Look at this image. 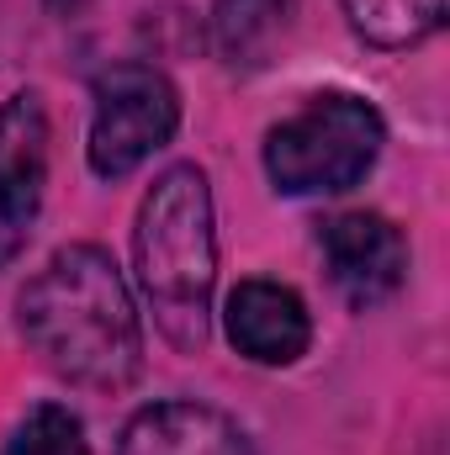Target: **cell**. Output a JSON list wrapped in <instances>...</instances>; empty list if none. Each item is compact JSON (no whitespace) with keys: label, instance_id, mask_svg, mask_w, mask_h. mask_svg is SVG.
<instances>
[{"label":"cell","instance_id":"6","mask_svg":"<svg viewBox=\"0 0 450 455\" xmlns=\"http://www.w3.org/2000/svg\"><path fill=\"white\" fill-rule=\"evenodd\" d=\"M48 107L37 91H16L0 107V259L27 238L48 186Z\"/></svg>","mask_w":450,"mask_h":455},{"label":"cell","instance_id":"10","mask_svg":"<svg viewBox=\"0 0 450 455\" xmlns=\"http://www.w3.org/2000/svg\"><path fill=\"white\" fill-rule=\"evenodd\" d=\"M339 11L371 48H419L446 27V0H339Z\"/></svg>","mask_w":450,"mask_h":455},{"label":"cell","instance_id":"7","mask_svg":"<svg viewBox=\"0 0 450 455\" xmlns=\"http://www.w3.org/2000/svg\"><path fill=\"white\" fill-rule=\"evenodd\" d=\"M223 329H228V344L254 365H297L308 355V344H313L308 302L292 286L265 281V275H249V281H238L228 291Z\"/></svg>","mask_w":450,"mask_h":455},{"label":"cell","instance_id":"9","mask_svg":"<svg viewBox=\"0 0 450 455\" xmlns=\"http://www.w3.org/2000/svg\"><path fill=\"white\" fill-rule=\"evenodd\" d=\"M292 0H213L207 37L228 69H260L286 37Z\"/></svg>","mask_w":450,"mask_h":455},{"label":"cell","instance_id":"11","mask_svg":"<svg viewBox=\"0 0 450 455\" xmlns=\"http://www.w3.org/2000/svg\"><path fill=\"white\" fill-rule=\"evenodd\" d=\"M0 455H91V440H85V424L75 408L64 403H37L5 440Z\"/></svg>","mask_w":450,"mask_h":455},{"label":"cell","instance_id":"1","mask_svg":"<svg viewBox=\"0 0 450 455\" xmlns=\"http://www.w3.org/2000/svg\"><path fill=\"white\" fill-rule=\"evenodd\" d=\"M27 349L64 381L122 392L143 365V323L127 275L101 243H64L16 297Z\"/></svg>","mask_w":450,"mask_h":455},{"label":"cell","instance_id":"5","mask_svg":"<svg viewBox=\"0 0 450 455\" xmlns=\"http://www.w3.org/2000/svg\"><path fill=\"white\" fill-rule=\"evenodd\" d=\"M318 243H324V265H329L334 291L355 313L382 307L408 281V238L382 212H339L324 223Z\"/></svg>","mask_w":450,"mask_h":455},{"label":"cell","instance_id":"8","mask_svg":"<svg viewBox=\"0 0 450 455\" xmlns=\"http://www.w3.org/2000/svg\"><path fill=\"white\" fill-rule=\"evenodd\" d=\"M117 455H254V451H249V435L223 408L170 397V403H149L127 419Z\"/></svg>","mask_w":450,"mask_h":455},{"label":"cell","instance_id":"4","mask_svg":"<svg viewBox=\"0 0 450 455\" xmlns=\"http://www.w3.org/2000/svg\"><path fill=\"white\" fill-rule=\"evenodd\" d=\"M91 170L101 180L133 175L143 159H154L175 127H181V91L154 64H112L91 85Z\"/></svg>","mask_w":450,"mask_h":455},{"label":"cell","instance_id":"2","mask_svg":"<svg viewBox=\"0 0 450 455\" xmlns=\"http://www.w3.org/2000/svg\"><path fill=\"white\" fill-rule=\"evenodd\" d=\"M133 270L159 334L197 355L213 334L218 291V218L213 186L197 164H170L138 202L133 223Z\"/></svg>","mask_w":450,"mask_h":455},{"label":"cell","instance_id":"3","mask_svg":"<svg viewBox=\"0 0 450 455\" xmlns=\"http://www.w3.org/2000/svg\"><path fill=\"white\" fill-rule=\"evenodd\" d=\"M382 143L387 122L366 96L318 91L265 132V175L281 196H339L376 170Z\"/></svg>","mask_w":450,"mask_h":455}]
</instances>
